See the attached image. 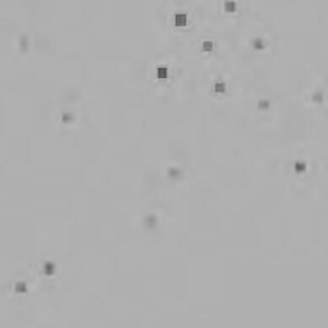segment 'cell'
Segmentation results:
<instances>
[{"instance_id":"1","label":"cell","mask_w":328,"mask_h":328,"mask_svg":"<svg viewBox=\"0 0 328 328\" xmlns=\"http://www.w3.org/2000/svg\"><path fill=\"white\" fill-rule=\"evenodd\" d=\"M158 77H159V78H165V77H167V69L165 68L158 69Z\"/></svg>"}]
</instances>
